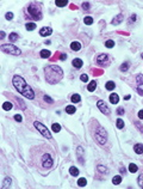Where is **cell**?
Returning a JSON list of instances; mask_svg holds the SVG:
<instances>
[{
  "mask_svg": "<svg viewBox=\"0 0 143 189\" xmlns=\"http://www.w3.org/2000/svg\"><path fill=\"white\" fill-rule=\"evenodd\" d=\"M12 84L14 86V89L23 95L24 97H26L29 99H34L35 98V92L32 90V87L30 85H27V83L24 80L23 77L20 75H13L12 78Z\"/></svg>",
  "mask_w": 143,
  "mask_h": 189,
  "instance_id": "cell-1",
  "label": "cell"
},
{
  "mask_svg": "<svg viewBox=\"0 0 143 189\" xmlns=\"http://www.w3.org/2000/svg\"><path fill=\"white\" fill-rule=\"evenodd\" d=\"M44 73H45V80L49 84H51V85L57 84L63 77L62 68L60 66H56V65L47 66L44 68Z\"/></svg>",
  "mask_w": 143,
  "mask_h": 189,
  "instance_id": "cell-2",
  "label": "cell"
},
{
  "mask_svg": "<svg viewBox=\"0 0 143 189\" xmlns=\"http://www.w3.org/2000/svg\"><path fill=\"white\" fill-rule=\"evenodd\" d=\"M25 15L27 19H34V20H41L43 15H42V10L41 6L36 2H31L25 10Z\"/></svg>",
  "mask_w": 143,
  "mask_h": 189,
  "instance_id": "cell-3",
  "label": "cell"
},
{
  "mask_svg": "<svg viewBox=\"0 0 143 189\" xmlns=\"http://www.w3.org/2000/svg\"><path fill=\"white\" fill-rule=\"evenodd\" d=\"M93 138L97 140V143H98L100 146H104V145L107 143L106 131H105V128H103L100 125H98L97 121H95V131L93 132Z\"/></svg>",
  "mask_w": 143,
  "mask_h": 189,
  "instance_id": "cell-4",
  "label": "cell"
},
{
  "mask_svg": "<svg viewBox=\"0 0 143 189\" xmlns=\"http://www.w3.org/2000/svg\"><path fill=\"white\" fill-rule=\"evenodd\" d=\"M53 157H51V154L49 152H43L42 153V156H41V158H39V166H41V169H43V170H49L51 166H53Z\"/></svg>",
  "mask_w": 143,
  "mask_h": 189,
  "instance_id": "cell-5",
  "label": "cell"
},
{
  "mask_svg": "<svg viewBox=\"0 0 143 189\" xmlns=\"http://www.w3.org/2000/svg\"><path fill=\"white\" fill-rule=\"evenodd\" d=\"M0 49H1V52H4V53H6V54H11V55H20L22 54V52H20V49L16 47V45L13 44H1L0 45Z\"/></svg>",
  "mask_w": 143,
  "mask_h": 189,
  "instance_id": "cell-6",
  "label": "cell"
},
{
  "mask_svg": "<svg viewBox=\"0 0 143 189\" xmlns=\"http://www.w3.org/2000/svg\"><path fill=\"white\" fill-rule=\"evenodd\" d=\"M35 127L37 128V131L41 133V134L43 135L44 138H48V139H51V133L49 132V129L47 128V127L43 125V123H41V122H38V121H36L35 122Z\"/></svg>",
  "mask_w": 143,
  "mask_h": 189,
  "instance_id": "cell-7",
  "label": "cell"
},
{
  "mask_svg": "<svg viewBox=\"0 0 143 189\" xmlns=\"http://www.w3.org/2000/svg\"><path fill=\"white\" fill-rule=\"evenodd\" d=\"M97 107H98V109L103 113V114H105V115H110L111 114V110H110V108L106 105V103L104 102V101H101V99H99L98 102H97Z\"/></svg>",
  "mask_w": 143,
  "mask_h": 189,
  "instance_id": "cell-8",
  "label": "cell"
},
{
  "mask_svg": "<svg viewBox=\"0 0 143 189\" xmlns=\"http://www.w3.org/2000/svg\"><path fill=\"white\" fill-rule=\"evenodd\" d=\"M95 62L98 63V65H100V66H107L110 63V56L107 54L99 55L98 58H97V60H95Z\"/></svg>",
  "mask_w": 143,
  "mask_h": 189,
  "instance_id": "cell-9",
  "label": "cell"
},
{
  "mask_svg": "<svg viewBox=\"0 0 143 189\" xmlns=\"http://www.w3.org/2000/svg\"><path fill=\"white\" fill-rule=\"evenodd\" d=\"M51 34H53V29L49 27H43V28H41V30H39V35L43 37L50 36Z\"/></svg>",
  "mask_w": 143,
  "mask_h": 189,
  "instance_id": "cell-10",
  "label": "cell"
},
{
  "mask_svg": "<svg viewBox=\"0 0 143 189\" xmlns=\"http://www.w3.org/2000/svg\"><path fill=\"white\" fill-rule=\"evenodd\" d=\"M124 20V16L122 15V13H119V15H117L115 19L112 20V25H118V24H120Z\"/></svg>",
  "mask_w": 143,
  "mask_h": 189,
  "instance_id": "cell-11",
  "label": "cell"
},
{
  "mask_svg": "<svg viewBox=\"0 0 143 189\" xmlns=\"http://www.w3.org/2000/svg\"><path fill=\"white\" fill-rule=\"evenodd\" d=\"M72 65H73V67H74V68L80 70L81 67H82V65H83V62H82V60H81V59H74V60L72 61Z\"/></svg>",
  "mask_w": 143,
  "mask_h": 189,
  "instance_id": "cell-12",
  "label": "cell"
},
{
  "mask_svg": "<svg viewBox=\"0 0 143 189\" xmlns=\"http://www.w3.org/2000/svg\"><path fill=\"white\" fill-rule=\"evenodd\" d=\"M71 49L73 52H79L81 49V43L80 42H76V41H74V42H72L71 43Z\"/></svg>",
  "mask_w": 143,
  "mask_h": 189,
  "instance_id": "cell-13",
  "label": "cell"
},
{
  "mask_svg": "<svg viewBox=\"0 0 143 189\" xmlns=\"http://www.w3.org/2000/svg\"><path fill=\"white\" fill-rule=\"evenodd\" d=\"M108 99H110V102H111L112 104H117V103L119 102V96H118L117 93H111Z\"/></svg>",
  "mask_w": 143,
  "mask_h": 189,
  "instance_id": "cell-14",
  "label": "cell"
},
{
  "mask_svg": "<svg viewBox=\"0 0 143 189\" xmlns=\"http://www.w3.org/2000/svg\"><path fill=\"white\" fill-rule=\"evenodd\" d=\"M50 55H51V53H50L48 49H42L41 53H39V56L43 58V59H48V58H50Z\"/></svg>",
  "mask_w": 143,
  "mask_h": 189,
  "instance_id": "cell-15",
  "label": "cell"
},
{
  "mask_svg": "<svg viewBox=\"0 0 143 189\" xmlns=\"http://www.w3.org/2000/svg\"><path fill=\"white\" fill-rule=\"evenodd\" d=\"M134 151L137 154H142L143 153V145L142 144H136L134 146Z\"/></svg>",
  "mask_w": 143,
  "mask_h": 189,
  "instance_id": "cell-16",
  "label": "cell"
},
{
  "mask_svg": "<svg viewBox=\"0 0 143 189\" xmlns=\"http://www.w3.org/2000/svg\"><path fill=\"white\" fill-rule=\"evenodd\" d=\"M115 87H116V84H115V81H107L106 83V85H105V89L106 90H108V91H112V90H115Z\"/></svg>",
  "mask_w": 143,
  "mask_h": 189,
  "instance_id": "cell-17",
  "label": "cell"
},
{
  "mask_svg": "<svg viewBox=\"0 0 143 189\" xmlns=\"http://www.w3.org/2000/svg\"><path fill=\"white\" fill-rule=\"evenodd\" d=\"M95 87H97V81L95 80H92L91 83L88 84V86H87V90L89 92H93V91L95 90Z\"/></svg>",
  "mask_w": 143,
  "mask_h": 189,
  "instance_id": "cell-18",
  "label": "cell"
},
{
  "mask_svg": "<svg viewBox=\"0 0 143 189\" xmlns=\"http://www.w3.org/2000/svg\"><path fill=\"white\" fill-rule=\"evenodd\" d=\"M10 187H11V178H10V177H6V178L4 180V183H2L1 188L6 189V188H10Z\"/></svg>",
  "mask_w": 143,
  "mask_h": 189,
  "instance_id": "cell-19",
  "label": "cell"
},
{
  "mask_svg": "<svg viewBox=\"0 0 143 189\" xmlns=\"http://www.w3.org/2000/svg\"><path fill=\"white\" fill-rule=\"evenodd\" d=\"M97 170H98L99 174H103V175H107V174H108L107 168L103 166V165H98V166H97Z\"/></svg>",
  "mask_w": 143,
  "mask_h": 189,
  "instance_id": "cell-20",
  "label": "cell"
},
{
  "mask_svg": "<svg viewBox=\"0 0 143 189\" xmlns=\"http://www.w3.org/2000/svg\"><path fill=\"white\" fill-rule=\"evenodd\" d=\"M75 111H76V108H75V107H74V105H67V107H66V113H67V114H74V113H75Z\"/></svg>",
  "mask_w": 143,
  "mask_h": 189,
  "instance_id": "cell-21",
  "label": "cell"
},
{
  "mask_svg": "<svg viewBox=\"0 0 143 189\" xmlns=\"http://www.w3.org/2000/svg\"><path fill=\"white\" fill-rule=\"evenodd\" d=\"M71 101L73 102V103H79L81 101V97H80V95H78V93H74L73 96H72V98H71Z\"/></svg>",
  "mask_w": 143,
  "mask_h": 189,
  "instance_id": "cell-22",
  "label": "cell"
},
{
  "mask_svg": "<svg viewBox=\"0 0 143 189\" xmlns=\"http://www.w3.org/2000/svg\"><path fill=\"white\" fill-rule=\"evenodd\" d=\"M69 174H71L72 176H78V175H79V170H78V168H75V166H71V168H69Z\"/></svg>",
  "mask_w": 143,
  "mask_h": 189,
  "instance_id": "cell-23",
  "label": "cell"
},
{
  "mask_svg": "<svg viewBox=\"0 0 143 189\" xmlns=\"http://www.w3.org/2000/svg\"><path fill=\"white\" fill-rule=\"evenodd\" d=\"M55 4H56V6H59V7H64V6H67L68 2H67L66 0H56Z\"/></svg>",
  "mask_w": 143,
  "mask_h": 189,
  "instance_id": "cell-24",
  "label": "cell"
},
{
  "mask_svg": "<svg viewBox=\"0 0 143 189\" xmlns=\"http://www.w3.org/2000/svg\"><path fill=\"white\" fill-rule=\"evenodd\" d=\"M137 170H138V168H137V165H136V164H134V163L129 164V171H130V172L135 174V172H137Z\"/></svg>",
  "mask_w": 143,
  "mask_h": 189,
  "instance_id": "cell-25",
  "label": "cell"
},
{
  "mask_svg": "<svg viewBox=\"0 0 143 189\" xmlns=\"http://www.w3.org/2000/svg\"><path fill=\"white\" fill-rule=\"evenodd\" d=\"M51 129H53L54 133H59V132L61 131V126H60L59 123H53V126H51Z\"/></svg>",
  "mask_w": 143,
  "mask_h": 189,
  "instance_id": "cell-26",
  "label": "cell"
},
{
  "mask_svg": "<svg viewBox=\"0 0 143 189\" xmlns=\"http://www.w3.org/2000/svg\"><path fill=\"white\" fill-rule=\"evenodd\" d=\"M18 34H16V32H11V34H10V36H9V38H10V41H11V42H16V41H17L18 40Z\"/></svg>",
  "mask_w": 143,
  "mask_h": 189,
  "instance_id": "cell-27",
  "label": "cell"
},
{
  "mask_svg": "<svg viewBox=\"0 0 143 189\" xmlns=\"http://www.w3.org/2000/svg\"><path fill=\"white\" fill-rule=\"evenodd\" d=\"M76 151H78V154H79V159H80V163H83V159H82V154H83V148L81 147V146H79L78 148H76Z\"/></svg>",
  "mask_w": 143,
  "mask_h": 189,
  "instance_id": "cell-28",
  "label": "cell"
},
{
  "mask_svg": "<svg viewBox=\"0 0 143 189\" xmlns=\"http://www.w3.org/2000/svg\"><path fill=\"white\" fill-rule=\"evenodd\" d=\"M129 65H130L129 62H123L122 63V66L119 67V70H120L122 72H126V71L129 70Z\"/></svg>",
  "mask_w": 143,
  "mask_h": 189,
  "instance_id": "cell-29",
  "label": "cell"
},
{
  "mask_svg": "<svg viewBox=\"0 0 143 189\" xmlns=\"http://www.w3.org/2000/svg\"><path fill=\"white\" fill-rule=\"evenodd\" d=\"M116 125H117V128H119V129H122V128H124V121H123L122 118H117V121H116Z\"/></svg>",
  "mask_w": 143,
  "mask_h": 189,
  "instance_id": "cell-30",
  "label": "cell"
},
{
  "mask_svg": "<svg viewBox=\"0 0 143 189\" xmlns=\"http://www.w3.org/2000/svg\"><path fill=\"white\" fill-rule=\"evenodd\" d=\"M83 23L86 25H91V24H93V18L91 16H87V17H85V19H83Z\"/></svg>",
  "mask_w": 143,
  "mask_h": 189,
  "instance_id": "cell-31",
  "label": "cell"
},
{
  "mask_svg": "<svg viewBox=\"0 0 143 189\" xmlns=\"http://www.w3.org/2000/svg\"><path fill=\"white\" fill-rule=\"evenodd\" d=\"M12 107H13V105H12L11 102H5V103L2 104V109H4V110H11Z\"/></svg>",
  "mask_w": 143,
  "mask_h": 189,
  "instance_id": "cell-32",
  "label": "cell"
},
{
  "mask_svg": "<svg viewBox=\"0 0 143 189\" xmlns=\"http://www.w3.org/2000/svg\"><path fill=\"white\" fill-rule=\"evenodd\" d=\"M27 31H32V30H35L36 29V24L35 23H27L26 25H25Z\"/></svg>",
  "mask_w": 143,
  "mask_h": 189,
  "instance_id": "cell-33",
  "label": "cell"
},
{
  "mask_svg": "<svg viewBox=\"0 0 143 189\" xmlns=\"http://www.w3.org/2000/svg\"><path fill=\"white\" fill-rule=\"evenodd\" d=\"M86 184H87V181H86V178H83V177L79 178V181H78V186H79V187H85Z\"/></svg>",
  "mask_w": 143,
  "mask_h": 189,
  "instance_id": "cell-34",
  "label": "cell"
},
{
  "mask_svg": "<svg viewBox=\"0 0 143 189\" xmlns=\"http://www.w3.org/2000/svg\"><path fill=\"white\" fill-rule=\"evenodd\" d=\"M136 81H137V84H138L140 86H142L143 85V75L142 74H137V75H136Z\"/></svg>",
  "mask_w": 143,
  "mask_h": 189,
  "instance_id": "cell-35",
  "label": "cell"
},
{
  "mask_svg": "<svg viewBox=\"0 0 143 189\" xmlns=\"http://www.w3.org/2000/svg\"><path fill=\"white\" fill-rule=\"evenodd\" d=\"M105 47H107V48H113V47H115V41L107 40L106 42H105Z\"/></svg>",
  "mask_w": 143,
  "mask_h": 189,
  "instance_id": "cell-36",
  "label": "cell"
},
{
  "mask_svg": "<svg viewBox=\"0 0 143 189\" xmlns=\"http://www.w3.org/2000/svg\"><path fill=\"white\" fill-rule=\"evenodd\" d=\"M122 182V177L120 176H115L113 178H112V183L113 184H119Z\"/></svg>",
  "mask_w": 143,
  "mask_h": 189,
  "instance_id": "cell-37",
  "label": "cell"
},
{
  "mask_svg": "<svg viewBox=\"0 0 143 189\" xmlns=\"http://www.w3.org/2000/svg\"><path fill=\"white\" fill-rule=\"evenodd\" d=\"M137 183H138L140 188H143V174H141V175L138 176V178H137Z\"/></svg>",
  "mask_w": 143,
  "mask_h": 189,
  "instance_id": "cell-38",
  "label": "cell"
},
{
  "mask_svg": "<svg viewBox=\"0 0 143 189\" xmlns=\"http://www.w3.org/2000/svg\"><path fill=\"white\" fill-rule=\"evenodd\" d=\"M80 80L83 81V83H87V81H88V75H87L86 73L81 74V75H80Z\"/></svg>",
  "mask_w": 143,
  "mask_h": 189,
  "instance_id": "cell-39",
  "label": "cell"
},
{
  "mask_svg": "<svg viewBox=\"0 0 143 189\" xmlns=\"http://www.w3.org/2000/svg\"><path fill=\"white\" fill-rule=\"evenodd\" d=\"M82 9L85 11H89V2H82Z\"/></svg>",
  "mask_w": 143,
  "mask_h": 189,
  "instance_id": "cell-40",
  "label": "cell"
},
{
  "mask_svg": "<svg viewBox=\"0 0 143 189\" xmlns=\"http://www.w3.org/2000/svg\"><path fill=\"white\" fill-rule=\"evenodd\" d=\"M5 17H6L7 20H11V19L13 18V13H12V12H7V13L5 15Z\"/></svg>",
  "mask_w": 143,
  "mask_h": 189,
  "instance_id": "cell-41",
  "label": "cell"
},
{
  "mask_svg": "<svg viewBox=\"0 0 143 189\" xmlns=\"http://www.w3.org/2000/svg\"><path fill=\"white\" fill-rule=\"evenodd\" d=\"M44 101L47 102V103H50V104H53V103H54V101L50 98L49 96H44Z\"/></svg>",
  "mask_w": 143,
  "mask_h": 189,
  "instance_id": "cell-42",
  "label": "cell"
},
{
  "mask_svg": "<svg viewBox=\"0 0 143 189\" xmlns=\"http://www.w3.org/2000/svg\"><path fill=\"white\" fill-rule=\"evenodd\" d=\"M124 108H118L117 109V114H118V115H124Z\"/></svg>",
  "mask_w": 143,
  "mask_h": 189,
  "instance_id": "cell-43",
  "label": "cell"
},
{
  "mask_svg": "<svg viewBox=\"0 0 143 189\" xmlns=\"http://www.w3.org/2000/svg\"><path fill=\"white\" fill-rule=\"evenodd\" d=\"M14 120H16L17 122H22V120H23V118H22V116H20V115H16V116H14Z\"/></svg>",
  "mask_w": 143,
  "mask_h": 189,
  "instance_id": "cell-44",
  "label": "cell"
},
{
  "mask_svg": "<svg viewBox=\"0 0 143 189\" xmlns=\"http://www.w3.org/2000/svg\"><path fill=\"white\" fill-rule=\"evenodd\" d=\"M68 56H67V54H61V58H60V60H62V61H64L66 59H67Z\"/></svg>",
  "mask_w": 143,
  "mask_h": 189,
  "instance_id": "cell-45",
  "label": "cell"
},
{
  "mask_svg": "<svg viewBox=\"0 0 143 189\" xmlns=\"http://www.w3.org/2000/svg\"><path fill=\"white\" fill-rule=\"evenodd\" d=\"M138 118L143 120V110H140V113H138Z\"/></svg>",
  "mask_w": 143,
  "mask_h": 189,
  "instance_id": "cell-46",
  "label": "cell"
},
{
  "mask_svg": "<svg viewBox=\"0 0 143 189\" xmlns=\"http://www.w3.org/2000/svg\"><path fill=\"white\" fill-rule=\"evenodd\" d=\"M130 20H131V22H135V20H136V18H137V16H136V15H132V16H131V17H130Z\"/></svg>",
  "mask_w": 143,
  "mask_h": 189,
  "instance_id": "cell-47",
  "label": "cell"
},
{
  "mask_svg": "<svg viewBox=\"0 0 143 189\" xmlns=\"http://www.w3.org/2000/svg\"><path fill=\"white\" fill-rule=\"evenodd\" d=\"M0 38H5V31H1V32H0Z\"/></svg>",
  "mask_w": 143,
  "mask_h": 189,
  "instance_id": "cell-48",
  "label": "cell"
},
{
  "mask_svg": "<svg viewBox=\"0 0 143 189\" xmlns=\"http://www.w3.org/2000/svg\"><path fill=\"white\" fill-rule=\"evenodd\" d=\"M130 97H131V96H130V95H128V96H125V97H124V99H126V101H128V99H130Z\"/></svg>",
  "mask_w": 143,
  "mask_h": 189,
  "instance_id": "cell-49",
  "label": "cell"
},
{
  "mask_svg": "<svg viewBox=\"0 0 143 189\" xmlns=\"http://www.w3.org/2000/svg\"><path fill=\"white\" fill-rule=\"evenodd\" d=\"M120 174H125V169L122 168V169H120Z\"/></svg>",
  "mask_w": 143,
  "mask_h": 189,
  "instance_id": "cell-50",
  "label": "cell"
},
{
  "mask_svg": "<svg viewBox=\"0 0 143 189\" xmlns=\"http://www.w3.org/2000/svg\"><path fill=\"white\" fill-rule=\"evenodd\" d=\"M142 59H143V53H142Z\"/></svg>",
  "mask_w": 143,
  "mask_h": 189,
  "instance_id": "cell-51",
  "label": "cell"
}]
</instances>
